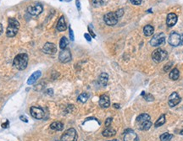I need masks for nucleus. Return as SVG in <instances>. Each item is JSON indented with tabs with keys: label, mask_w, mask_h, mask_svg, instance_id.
Wrapping results in <instances>:
<instances>
[{
	"label": "nucleus",
	"mask_w": 183,
	"mask_h": 141,
	"mask_svg": "<svg viewBox=\"0 0 183 141\" xmlns=\"http://www.w3.org/2000/svg\"><path fill=\"white\" fill-rule=\"evenodd\" d=\"M172 67V63H169V64H167L164 67V72H168L170 69H171V68Z\"/></svg>",
	"instance_id": "nucleus-32"
},
{
	"label": "nucleus",
	"mask_w": 183,
	"mask_h": 141,
	"mask_svg": "<svg viewBox=\"0 0 183 141\" xmlns=\"http://www.w3.org/2000/svg\"><path fill=\"white\" fill-rule=\"evenodd\" d=\"M116 13V14H117V16L119 17V19L120 18V17H122L123 16V14H124V10H122V9H120V10H118L115 12Z\"/></svg>",
	"instance_id": "nucleus-31"
},
{
	"label": "nucleus",
	"mask_w": 183,
	"mask_h": 141,
	"mask_svg": "<svg viewBox=\"0 0 183 141\" xmlns=\"http://www.w3.org/2000/svg\"><path fill=\"white\" fill-rule=\"evenodd\" d=\"M173 138V135L169 133H164L160 136V140L161 141H171Z\"/></svg>",
	"instance_id": "nucleus-26"
},
{
	"label": "nucleus",
	"mask_w": 183,
	"mask_h": 141,
	"mask_svg": "<svg viewBox=\"0 0 183 141\" xmlns=\"http://www.w3.org/2000/svg\"><path fill=\"white\" fill-rule=\"evenodd\" d=\"M13 64H14V66L19 70L25 69L28 64V55L26 53L18 54L14 57Z\"/></svg>",
	"instance_id": "nucleus-1"
},
{
	"label": "nucleus",
	"mask_w": 183,
	"mask_h": 141,
	"mask_svg": "<svg viewBox=\"0 0 183 141\" xmlns=\"http://www.w3.org/2000/svg\"><path fill=\"white\" fill-rule=\"evenodd\" d=\"M76 6H77V10H80V0H76Z\"/></svg>",
	"instance_id": "nucleus-38"
},
{
	"label": "nucleus",
	"mask_w": 183,
	"mask_h": 141,
	"mask_svg": "<svg viewBox=\"0 0 183 141\" xmlns=\"http://www.w3.org/2000/svg\"><path fill=\"white\" fill-rule=\"evenodd\" d=\"M103 21L106 25H108L109 26H113L118 23L119 17L117 16L115 12H109L103 16Z\"/></svg>",
	"instance_id": "nucleus-5"
},
{
	"label": "nucleus",
	"mask_w": 183,
	"mask_h": 141,
	"mask_svg": "<svg viewBox=\"0 0 183 141\" xmlns=\"http://www.w3.org/2000/svg\"><path fill=\"white\" fill-rule=\"evenodd\" d=\"M84 36H85V38H86L88 42H91V36H90L89 34H87V33H86V34L84 35Z\"/></svg>",
	"instance_id": "nucleus-36"
},
{
	"label": "nucleus",
	"mask_w": 183,
	"mask_h": 141,
	"mask_svg": "<svg viewBox=\"0 0 183 141\" xmlns=\"http://www.w3.org/2000/svg\"><path fill=\"white\" fill-rule=\"evenodd\" d=\"M165 42V36L164 33H159L157 35H155L151 40H150V44L153 47H158L162 44L164 43Z\"/></svg>",
	"instance_id": "nucleus-7"
},
{
	"label": "nucleus",
	"mask_w": 183,
	"mask_h": 141,
	"mask_svg": "<svg viewBox=\"0 0 183 141\" xmlns=\"http://www.w3.org/2000/svg\"><path fill=\"white\" fill-rule=\"evenodd\" d=\"M109 141H118L117 140H109Z\"/></svg>",
	"instance_id": "nucleus-45"
},
{
	"label": "nucleus",
	"mask_w": 183,
	"mask_h": 141,
	"mask_svg": "<svg viewBox=\"0 0 183 141\" xmlns=\"http://www.w3.org/2000/svg\"><path fill=\"white\" fill-rule=\"evenodd\" d=\"M47 93V94H49V95H53V94H54V92H53V90H52V89H48Z\"/></svg>",
	"instance_id": "nucleus-40"
},
{
	"label": "nucleus",
	"mask_w": 183,
	"mask_h": 141,
	"mask_svg": "<svg viewBox=\"0 0 183 141\" xmlns=\"http://www.w3.org/2000/svg\"><path fill=\"white\" fill-rule=\"evenodd\" d=\"M167 55H168V53L165 50L158 48V49H156L153 52L152 58L155 63H160L167 57Z\"/></svg>",
	"instance_id": "nucleus-4"
},
{
	"label": "nucleus",
	"mask_w": 183,
	"mask_h": 141,
	"mask_svg": "<svg viewBox=\"0 0 183 141\" xmlns=\"http://www.w3.org/2000/svg\"><path fill=\"white\" fill-rule=\"evenodd\" d=\"M43 10V7L41 3H36V4H33V5H30L28 6L27 8V12L31 14V15H33V16H37L39 15L42 12Z\"/></svg>",
	"instance_id": "nucleus-6"
},
{
	"label": "nucleus",
	"mask_w": 183,
	"mask_h": 141,
	"mask_svg": "<svg viewBox=\"0 0 183 141\" xmlns=\"http://www.w3.org/2000/svg\"><path fill=\"white\" fill-rule=\"evenodd\" d=\"M154 32V28L152 26V25H146L144 28H143V33H144V35L146 36H152Z\"/></svg>",
	"instance_id": "nucleus-21"
},
{
	"label": "nucleus",
	"mask_w": 183,
	"mask_h": 141,
	"mask_svg": "<svg viewBox=\"0 0 183 141\" xmlns=\"http://www.w3.org/2000/svg\"><path fill=\"white\" fill-rule=\"evenodd\" d=\"M66 1H70V0H66Z\"/></svg>",
	"instance_id": "nucleus-46"
},
{
	"label": "nucleus",
	"mask_w": 183,
	"mask_h": 141,
	"mask_svg": "<svg viewBox=\"0 0 183 141\" xmlns=\"http://www.w3.org/2000/svg\"><path fill=\"white\" fill-rule=\"evenodd\" d=\"M180 133H181L182 135H183V129L182 131H181V132H180Z\"/></svg>",
	"instance_id": "nucleus-44"
},
{
	"label": "nucleus",
	"mask_w": 183,
	"mask_h": 141,
	"mask_svg": "<svg viewBox=\"0 0 183 141\" xmlns=\"http://www.w3.org/2000/svg\"><path fill=\"white\" fill-rule=\"evenodd\" d=\"M131 1V3H132V4H134V5H139V4H141V3H142V0H130Z\"/></svg>",
	"instance_id": "nucleus-34"
},
{
	"label": "nucleus",
	"mask_w": 183,
	"mask_h": 141,
	"mask_svg": "<svg viewBox=\"0 0 183 141\" xmlns=\"http://www.w3.org/2000/svg\"><path fill=\"white\" fill-rule=\"evenodd\" d=\"M88 98H89L88 94L82 93V94H80V96L78 97V101H80L81 103H85V102H87V101L88 100Z\"/></svg>",
	"instance_id": "nucleus-27"
},
{
	"label": "nucleus",
	"mask_w": 183,
	"mask_h": 141,
	"mask_svg": "<svg viewBox=\"0 0 183 141\" xmlns=\"http://www.w3.org/2000/svg\"><path fill=\"white\" fill-rule=\"evenodd\" d=\"M69 39H70V41H74L75 40V38H74V33H73V31L71 30V28L69 27Z\"/></svg>",
	"instance_id": "nucleus-33"
},
{
	"label": "nucleus",
	"mask_w": 183,
	"mask_h": 141,
	"mask_svg": "<svg viewBox=\"0 0 183 141\" xmlns=\"http://www.w3.org/2000/svg\"><path fill=\"white\" fill-rule=\"evenodd\" d=\"M3 25L2 24H0V36L3 34Z\"/></svg>",
	"instance_id": "nucleus-39"
},
{
	"label": "nucleus",
	"mask_w": 183,
	"mask_h": 141,
	"mask_svg": "<svg viewBox=\"0 0 183 141\" xmlns=\"http://www.w3.org/2000/svg\"><path fill=\"white\" fill-rule=\"evenodd\" d=\"M168 42L170 45H171L173 47H177L181 43V35L178 34L177 32H172L170 36H169V40Z\"/></svg>",
	"instance_id": "nucleus-10"
},
{
	"label": "nucleus",
	"mask_w": 183,
	"mask_h": 141,
	"mask_svg": "<svg viewBox=\"0 0 183 141\" xmlns=\"http://www.w3.org/2000/svg\"><path fill=\"white\" fill-rule=\"evenodd\" d=\"M109 81V75L106 73H102L99 78H98V83L102 86H106Z\"/></svg>",
	"instance_id": "nucleus-19"
},
{
	"label": "nucleus",
	"mask_w": 183,
	"mask_h": 141,
	"mask_svg": "<svg viewBox=\"0 0 183 141\" xmlns=\"http://www.w3.org/2000/svg\"><path fill=\"white\" fill-rule=\"evenodd\" d=\"M124 141H138L137 134L131 129L124 132Z\"/></svg>",
	"instance_id": "nucleus-13"
},
{
	"label": "nucleus",
	"mask_w": 183,
	"mask_h": 141,
	"mask_svg": "<svg viewBox=\"0 0 183 141\" xmlns=\"http://www.w3.org/2000/svg\"><path fill=\"white\" fill-rule=\"evenodd\" d=\"M180 45H183V34L181 35V43Z\"/></svg>",
	"instance_id": "nucleus-42"
},
{
	"label": "nucleus",
	"mask_w": 183,
	"mask_h": 141,
	"mask_svg": "<svg viewBox=\"0 0 183 141\" xmlns=\"http://www.w3.org/2000/svg\"><path fill=\"white\" fill-rule=\"evenodd\" d=\"M68 43H69L68 39H67L65 36H63V37L61 38L60 42H59V47H60L62 50H63V49H65V48H66V47L68 46Z\"/></svg>",
	"instance_id": "nucleus-24"
},
{
	"label": "nucleus",
	"mask_w": 183,
	"mask_h": 141,
	"mask_svg": "<svg viewBox=\"0 0 183 141\" xmlns=\"http://www.w3.org/2000/svg\"><path fill=\"white\" fill-rule=\"evenodd\" d=\"M151 126H152V123L150 121H147V122L143 123L142 124H141L140 126H138V128L141 130H149L151 128Z\"/></svg>",
	"instance_id": "nucleus-25"
},
{
	"label": "nucleus",
	"mask_w": 183,
	"mask_h": 141,
	"mask_svg": "<svg viewBox=\"0 0 183 141\" xmlns=\"http://www.w3.org/2000/svg\"><path fill=\"white\" fill-rule=\"evenodd\" d=\"M58 60L63 63V64H66L69 63L71 60V53L69 49H63L62 51H60L59 55H58Z\"/></svg>",
	"instance_id": "nucleus-9"
},
{
	"label": "nucleus",
	"mask_w": 183,
	"mask_h": 141,
	"mask_svg": "<svg viewBox=\"0 0 183 141\" xmlns=\"http://www.w3.org/2000/svg\"><path fill=\"white\" fill-rule=\"evenodd\" d=\"M41 75H42L41 71L37 70V71L34 72L32 75L29 77V79L27 80V85H33L35 82L41 77Z\"/></svg>",
	"instance_id": "nucleus-17"
},
{
	"label": "nucleus",
	"mask_w": 183,
	"mask_h": 141,
	"mask_svg": "<svg viewBox=\"0 0 183 141\" xmlns=\"http://www.w3.org/2000/svg\"><path fill=\"white\" fill-rule=\"evenodd\" d=\"M114 108H120V106H119V104H114Z\"/></svg>",
	"instance_id": "nucleus-43"
},
{
	"label": "nucleus",
	"mask_w": 183,
	"mask_h": 141,
	"mask_svg": "<svg viewBox=\"0 0 183 141\" xmlns=\"http://www.w3.org/2000/svg\"><path fill=\"white\" fill-rule=\"evenodd\" d=\"M21 119L22 120V121H24V122H28L27 119H26V118H25L24 116H21Z\"/></svg>",
	"instance_id": "nucleus-41"
},
{
	"label": "nucleus",
	"mask_w": 183,
	"mask_h": 141,
	"mask_svg": "<svg viewBox=\"0 0 183 141\" xmlns=\"http://www.w3.org/2000/svg\"><path fill=\"white\" fill-rule=\"evenodd\" d=\"M169 76H170V78L172 80H176V79H178V78L180 76V72H179V70L177 68H174V69H172L171 71Z\"/></svg>",
	"instance_id": "nucleus-23"
},
{
	"label": "nucleus",
	"mask_w": 183,
	"mask_h": 141,
	"mask_svg": "<svg viewBox=\"0 0 183 141\" xmlns=\"http://www.w3.org/2000/svg\"><path fill=\"white\" fill-rule=\"evenodd\" d=\"M56 28H57V30L58 31H65L67 29V25H66V22H65V17L64 16H61L59 18Z\"/></svg>",
	"instance_id": "nucleus-16"
},
{
	"label": "nucleus",
	"mask_w": 183,
	"mask_h": 141,
	"mask_svg": "<svg viewBox=\"0 0 183 141\" xmlns=\"http://www.w3.org/2000/svg\"><path fill=\"white\" fill-rule=\"evenodd\" d=\"M78 139V135H77V132L75 129L71 128L65 131L62 136H61V141H77Z\"/></svg>",
	"instance_id": "nucleus-3"
},
{
	"label": "nucleus",
	"mask_w": 183,
	"mask_h": 141,
	"mask_svg": "<svg viewBox=\"0 0 183 141\" xmlns=\"http://www.w3.org/2000/svg\"><path fill=\"white\" fill-rule=\"evenodd\" d=\"M177 15L175 13H171L167 15V19H166V24L169 27H172L174 26L176 22H177Z\"/></svg>",
	"instance_id": "nucleus-14"
},
{
	"label": "nucleus",
	"mask_w": 183,
	"mask_h": 141,
	"mask_svg": "<svg viewBox=\"0 0 183 141\" xmlns=\"http://www.w3.org/2000/svg\"><path fill=\"white\" fill-rule=\"evenodd\" d=\"M88 31H89V32H90V34H91V36H92V37H93V38H95V37H96V35H95V34H94V33H93V31H92V30H91V28H90V27H89V26H88Z\"/></svg>",
	"instance_id": "nucleus-37"
},
{
	"label": "nucleus",
	"mask_w": 183,
	"mask_h": 141,
	"mask_svg": "<svg viewBox=\"0 0 183 141\" xmlns=\"http://www.w3.org/2000/svg\"><path fill=\"white\" fill-rule=\"evenodd\" d=\"M92 4L94 6L98 7V6L103 5V3H104V0H92Z\"/></svg>",
	"instance_id": "nucleus-30"
},
{
	"label": "nucleus",
	"mask_w": 183,
	"mask_h": 141,
	"mask_svg": "<svg viewBox=\"0 0 183 141\" xmlns=\"http://www.w3.org/2000/svg\"><path fill=\"white\" fill-rule=\"evenodd\" d=\"M30 112H31V115L32 116V118H34L36 119H43L45 115L44 111L41 107H32L30 108Z\"/></svg>",
	"instance_id": "nucleus-8"
},
{
	"label": "nucleus",
	"mask_w": 183,
	"mask_h": 141,
	"mask_svg": "<svg viewBox=\"0 0 183 141\" xmlns=\"http://www.w3.org/2000/svg\"><path fill=\"white\" fill-rule=\"evenodd\" d=\"M181 101H182V98L178 95V93L173 92L171 95L170 96V97H169L168 103H169L170 107H175L176 105H178L181 102Z\"/></svg>",
	"instance_id": "nucleus-12"
},
{
	"label": "nucleus",
	"mask_w": 183,
	"mask_h": 141,
	"mask_svg": "<svg viewBox=\"0 0 183 141\" xmlns=\"http://www.w3.org/2000/svg\"><path fill=\"white\" fill-rule=\"evenodd\" d=\"M165 123V115H162L160 116V118L156 121L155 123V127H160L162 125H164V123Z\"/></svg>",
	"instance_id": "nucleus-28"
},
{
	"label": "nucleus",
	"mask_w": 183,
	"mask_h": 141,
	"mask_svg": "<svg viewBox=\"0 0 183 141\" xmlns=\"http://www.w3.org/2000/svg\"><path fill=\"white\" fill-rule=\"evenodd\" d=\"M142 96H143V98L147 101H153L154 100V97L151 95V94H145V92H142Z\"/></svg>",
	"instance_id": "nucleus-29"
},
{
	"label": "nucleus",
	"mask_w": 183,
	"mask_h": 141,
	"mask_svg": "<svg viewBox=\"0 0 183 141\" xmlns=\"http://www.w3.org/2000/svg\"><path fill=\"white\" fill-rule=\"evenodd\" d=\"M111 122H112V118H108L107 120H106V122H105V126L109 127L111 124Z\"/></svg>",
	"instance_id": "nucleus-35"
},
{
	"label": "nucleus",
	"mask_w": 183,
	"mask_h": 141,
	"mask_svg": "<svg viewBox=\"0 0 183 141\" xmlns=\"http://www.w3.org/2000/svg\"><path fill=\"white\" fill-rule=\"evenodd\" d=\"M99 105L103 108H108L110 106V100L107 95H102L99 99Z\"/></svg>",
	"instance_id": "nucleus-15"
},
{
	"label": "nucleus",
	"mask_w": 183,
	"mask_h": 141,
	"mask_svg": "<svg viewBox=\"0 0 183 141\" xmlns=\"http://www.w3.org/2000/svg\"><path fill=\"white\" fill-rule=\"evenodd\" d=\"M50 129L54 131H62L64 129V124L61 122H54L51 123Z\"/></svg>",
	"instance_id": "nucleus-20"
},
{
	"label": "nucleus",
	"mask_w": 183,
	"mask_h": 141,
	"mask_svg": "<svg viewBox=\"0 0 183 141\" xmlns=\"http://www.w3.org/2000/svg\"><path fill=\"white\" fill-rule=\"evenodd\" d=\"M115 133H116V131L111 128H108V129H104L102 133V134L104 137H113L114 135H115Z\"/></svg>",
	"instance_id": "nucleus-22"
},
{
	"label": "nucleus",
	"mask_w": 183,
	"mask_h": 141,
	"mask_svg": "<svg viewBox=\"0 0 183 141\" xmlns=\"http://www.w3.org/2000/svg\"><path fill=\"white\" fill-rule=\"evenodd\" d=\"M43 51L47 54L53 55L57 52V47L52 42H46L43 47Z\"/></svg>",
	"instance_id": "nucleus-11"
},
{
	"label": "nucleus",
	"mask_w": 183,
	"mask_h": 141,
	"mask_svg": "<svg viewBox=\"0 0 183 141\" xmlns=\"http://www.w3.org/2000/svg\"><path fill=\"white\" fill-rule=\"evenodd\" d=\"M9 25L6 31V36L8 37H14L16 36V34L20 28V23L14 18H10L9 19Z\"/></svg>",
	"instance_id": "nucleus-2"
},
{
	"label": "nucleus",
	"mask_w": 183,
	"mask_h": 141,
	"mask_svg": "<svg viewBox=\"0 0 183 141\" xmlns=\"http://www.w3.org/2000/svg\"><path fill=\"white\" fill-rule=\"evenodd\" d=\"M147 121H150V116L147 113H143V114L139 115L137 118V120H136L138 126H140L141 124H142L143 123H145Z\"/></svg>",
	"instance_id": "nucleus-18"
}]
</instances>
